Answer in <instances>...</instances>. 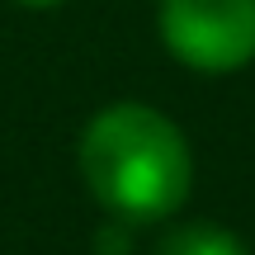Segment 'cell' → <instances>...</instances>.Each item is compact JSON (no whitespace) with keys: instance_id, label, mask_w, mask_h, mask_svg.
Returning a JSON list of instances; mask_svg holds the SVG:
<instances>
[{"instance_id":"obj_2","label":"cell","mask_w":255,"mask_h":255,"mask_svg":"<svg viewBox=\"0 0 255 255\" xmlns=\"http://www.w3.org/2000/svg\"><path fill=\"white\" fill-rule=\"evenodd\" d=\"M161 43L189 71H246L255 62V0H161Z\"/></svg>"},{"instance_id":"obj_1","label":"cell","mask_w":255,"mask_h":255,"mask_svg":"<svg viewBox=\"0 0 255 255\" xmlns=\"http://www.w3.org/2000/svg\"><path fill=\"white\" fill-rule=\"evenodd\" d=\"M85 189L119 222H161L184 208L194 189V151L180 123L151 104H109L76 146Z\"/></svg>"},{"instance_id":"obj_4","label":"cell","mask_w":255,"mask_h":255,"mask_svg":"<svg viewBox=\"0 0 255 255\" xmlns=\"http://www.w3.org/2000/svg\"><path fill=\"white\" fill-rule=\"evenodd\" d=\"M100 246H104V255H128V251H123V237H119V232H100Z\"/></svg>"},{"instance_id":"obj_3","label":"cell","mask_w":255,"mask_h":255,"mask_svg":"<svg viewBox=\"0 0 255 255\" xmlns=\"http://www.w3.org/2000/svg\"><path fill=\"white\" fill-rule=\"evenodd\" d=\"M156 255H251V246L218 222H180L156 241Z\"/></svg>"},{"instance_id":"obj_5","label":"cell","mask_w":255,"mask_h":255,"mask_svg":"<svg viewBox=\"0 0 255 255\" xmlns=\"http://www.w3.org/2000/svg\"><path fill=\"white\" fill-rule=\"evenodd\" d=\"M24 5H33V9H47V5H62V0H24Z\"/></svg>"}]
</instances>
